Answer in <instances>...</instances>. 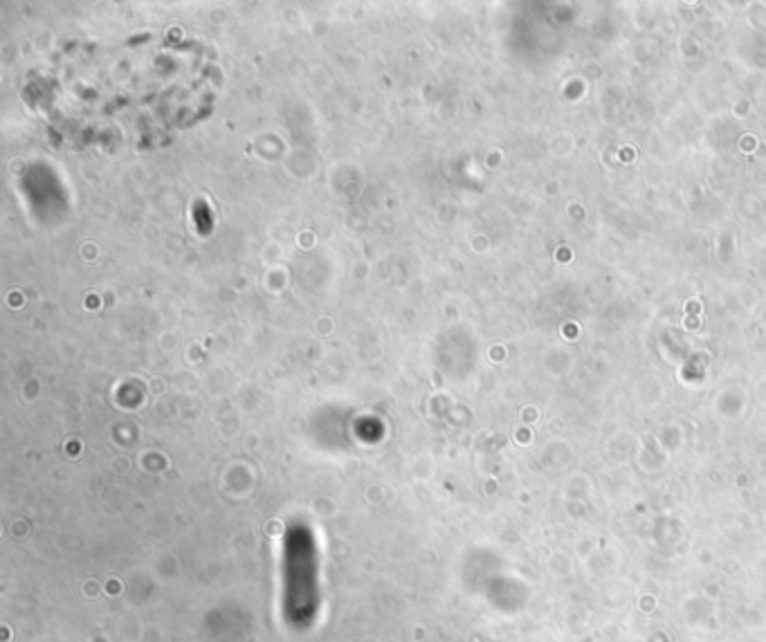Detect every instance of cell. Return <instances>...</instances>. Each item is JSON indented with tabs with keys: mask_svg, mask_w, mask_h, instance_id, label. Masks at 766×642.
Wrapping results in <instances>:
<instances>
[{
	"mask_svg": "<svg viewBox=\"0 0 766 642\" xmlns=\"http://www.w3.org/2000/svg\"><path fill=\"white\" fill-rule=\"evenodd\" d=\"M203 45L160 36L66 54L36 84V106L72 142L158 146L200 121L214 101Z\"/></svg>",
	"mask_w": 766,
	"mask_h": 642,
	"instance_id": "obj_1",
	"label": "cell"
}]
</instances>
